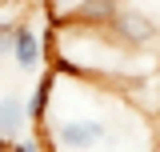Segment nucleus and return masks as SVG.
<instances>
[{"label":"nucleus","mask_w":160,"mask_h":152,"mask_svg":"<svg viewBox=\"0 0 160 152\" xmlns=\"http://www.w3.org/2000/svg\"><path fill=\"white\" fill-rule=\"evenodd\" d=\"M124 104L100 108V112H64V116H48V144L44 152H104V148H140V136L124 132Z\"/></svg>","instance_id":"1"},{"label":"nucleus","mask_w":160,"mask_h":152,"mask_svg":"<svg viewBox=\"0 0 160 152\" xmlns=\"http://www.w3.org/2000/svg\"><path fill=\"white\" fill-rule=\"evenodd\" d=\"M104 36L112 40V44H120L124 52H152L160 44V28H156V20L148 16V12L120 4L116 16L108 20V28H104Z\"/></svg>","instance_id":"2"},{"label":"nucleus","mask_w":160,"mask_h":152,"mask_svg":"<svg viewBox=\"0 0 160 152\" xmlns=\"http://www.w3.org/2000/svg\"><path fill=\"white\" fill-rule=\"evenodd\" d=\"M120 0H76L64 16H60V24H68V28H88V32H104L108 28V20L116 16Z\"/></svg>","instance_id":"3"},{"label":"nucleus","mask_w":160,"mask_h":152,"mask_svg":"<svg viewBox=\"0 0 160 152\" xmlns=\"http://www.w3.org/2000/svg\"><path fill=\"white\" fill-rule=\"evenodd\" d=\"M12 60H16V68H20V72H32V68H40V60H44V44H40L36 28H32V24H24V20L16 24Z\"/></svg>","instance_id":"4"},{"label":"nucleus","mask_w":160,"mask_h":152,"mask_svg":"<svg viewBox=\"0 0 160 152\" xmlns=\"http://www.w3.org/2000/svg\"><path fill=\"white\" fill-rule=\"evenodd\" d=\"M24 124H28V108H24V96H16V92L0 96V140H20Z\"/></svg>","instance_id":"5"},{"label":"nucleus","mask_w":160,"mask_h":152,"mask_svg":"<svg viewBox=\"0 0 160 152\" xmlns=\"http://www.w3.org/2000/svg\"><path fill=\"white\" fill-rule=\"evenodd\" d=\"M52 96H56V76H40L32 96L24 100V108H28V124H44L48 112H52Z\"/></svg>","instance_id":"6"},{"label":"nucleus","mask_w":160,"mask_h":152,"mask_svg":"<svg viewBox=\"0 0 160 152\" xmlns=\"http://www.w3.org/2000/svg\"><path fill=\"white\" fill-rule=\"evenodd\" d=\"M0 152H44L40 136H20V140H0Z\"/></svg>","instance_id":"7"},{"label":"nucleus","mask_w":160,"mask_h":152,"mask_svg":"<svg viewBox=\"0 0 160 152\" xmlns=\"http://www.w3.org/2000/svg\"><path fill=\"white\" fill-rule=\"evenodd\" d=\"M12 40H16V24L0 16V56H12Z\"/></svg>","instance_id":"8"},{"label":"nucleus","mask_w":160,"mask_h":152,"mask_svg":"<svg viewBox=\"0 0 160 152\" xmlns=\"http://www.w3.org/2000/svg\"><path fill=\"white\" fill-rule=\"evenodd\" d=\"M156 116H160V84H156Z\"/></svg>","instance_id":"9"},{"label":"nucleus","mask_w":160,"mask_h":152,"mask_svg":"<svg viewBox=\"0 0 160 152\" xmlns=\"http://www.w3.org/2000/svg\"><path fill=\"white\" fill-rule=\"evenodd\" d=\"M152 152H156V148H152Z\"/></svg>","instance_id":"10"}]
</instances>
